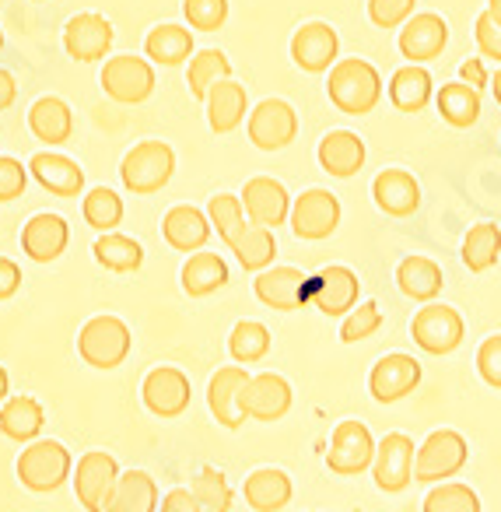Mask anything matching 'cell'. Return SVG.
I'll return each instance as SVG.
<instances>
[{
	"instance_id": "cell-1",
	"label": "cell",
	"mask_w": 501,
	"mask_h": 512,
	"mask_svg": "<svg viewBox=\"0 0 501 512\" xmlns=\"http://www.w3.org/2000/svg\"><path fill=\"white\" fill-rule=\"evenodd\" d=\"M326 95L330 102L347 116H365L379 106L382 99V78L368 60H340L330 67V81H326Z\"/></svg>"
},
{
	"instance_id": "cell-2",
	"label": "cell",
	"mask_w": 501,
	"mask_h": 512,
	"mask_svg": "<svg viewBox=\"0 0 501 512\" xmlns=\"http://www.w3.org/2000/svg\"><path fill=\"white\" fill-rule=\"evenodd\" d=\"M130 344H134V337H130V327L120 316H95V320H88L85 327H81L78 355L85 358L92 369L109 372L127 362Z\"/></svg>"
},
{
	"instance_id": "cell-3",
	"label": "cell",
	"mask_w": 501,
	"mask_h": 512,
	"mask_svg": "<svg viewBox=\"0 0 501 512\" xmlns=\"http://www.w3.org/2000/svg\"><path fill=\"white\" fill-rule=\"evenodd\" d=\"M466 456H470V446L459 432L452 428H438L431 432L428 439L417 446L414 453V481L424 484H438V481H449L452 474L466 467Z\"/></svg>"
},
{
	"instance_id": "cell-4",
	"label": "cell",
	"mask_w": 501,
	"mask_h": 512,
	"mask_svg": "<svg viewBox=\"0 0 501 512\" xmlns=\"http://www.w3.org/2000/svg\"><path fill=\"white\" fill-rule=\"evenodd\" d=\"M67 477H71V453H67V446H60L53 439L32 442L18 456V481L29 491H39V495L57 491Z\"/></svg>"
},
{
	"instance_id": "cell-5",
	"label": "cell",
	"mask_w": 501,
	"mask_h": 512,
	"mask_svg": "<svg viewBox=\"0 0 501 512\" xmlns=\"http://www.w3.org/2000/svg\"><path fill=\"white\" fill-rule=\"evenodd\" d=\"M176 172V155L169 144L162 141H144L123 158L120 176L130 193H158Z\"/></svg>"
},
{
	"instance_id": "cell-6",
	"label": "cell",
	"mask_w": 501,
	"mask_h": 512,
	"mask_svg": "<svg viewBox=\"0 0 501 512\" xmlns=\"http://www.w3.org/2000/svg\"><path fill=\"white\" fill-rule=\"evenodd\" d=\"M410 337L421 351L428 355H449L463 344V316L452 306H438V302H428L414 313V323H410Z\"/></svg>"
},
{
	"instance_id": "cell-7",
	"label": "cell",
	"mask_w": 501,
	"mask_h": 512,
	"mask_svg": "<svg viewBox=\"0 0 501 512\" xmlns=\"http://www.w3.org/2000/svg\"><path fill=\"white\" fill-rule=\"evenodd\" d=\"M102 92L123 106H137L155 92V67L141 57H113L102 67Z\"/></svg>"
},
{
	"instance_id": "cell-8",
	"label": "cell",
	"mask_w": 501,
	"mask_h": 512,
	"mask_svg": "<svg viewBox=\"0 0 501 512\" xmlns=\"http://www.w3.org/2000/svg\"><path fill=\"white\" fill-rule=\"evenodd\" d=\"M361 281L351 267H323L305 288V302L319 309L323 316H347L358 306Z\"/></svg>"
},
{
	"instance_id": "cell-9",
	"label": "cell",
	"mask_w": 501,
	"mask_h": 512,
	"mask_svg": "<svg viewBox=\"0 0 501 512\" xmlns=\"http://www.w3.org/2000/svg\"><path fill=\"white\" fill-rule=\"evenodd\" d=\"M120 481V463L109 453H85L74 470V495L88 512H106Z\"/></svg>"
},
{
	"instance_id": "cell-10",
	"label": "cell",
	"mask_w": 501,
	"mask_h": 512,
	"mask_svg": "<svg viewBox=\"0 0 501 512\" xmlns=\"http://www.w3.org/2000/svg\"><path fill=\"white\" fill-rule=\"evenodd\" d=\"M375 460V439L361 421L347 418L333 428V439H330V453H326V463H330L333 474H344L354 477L361 470H368Z\"/></svg>"
},
{
	"instance_id": "cell-11",
	"label": "cell",
	"mask_w": 501,
	"mask_h": 512,
	"mask_svg": "<svg viewBox=\"0 0 501 512\" xmlns=\"http://www.w3.org/2000/svg\"><path fill=\"white\" fill-rule=\"evenodd\" d=\"M340 225V200L330 190H305L302 197L291 204V232L298 239H330Z\"/></svg>"
},
{
	"instance_id": "cell-12",
	"label": "cell",
	"mask_w": 501,
	"mask_h": 512,
	"mask_svg": "<svg viewBox=\"0 0 501 512\" xmlns=\"http://www.w3.org/2000/svg\"><path fill=\"white\" fill-rule=\"evenodd\" d=\"M298 137V116L284 99H267L249 113V141L260 151H281Z\"/></svg>"
},
{
	"instance_id": "cell-13",
	"label": "cell",
	"mask_w": 501,
	"mask_h": 512,
	"mask_svg": "<svg viewBox=\"0 0 501 512\" xmlns=\"http://www.w3.org/2000/svg\"><path fill=\"white\" fill-rule=\"evenodd\" d=\"M372 474L375 484L389 495L403 491L414 481V439L403 432H389L386 439L375 446V460H372Z\"/></svg>"
},
{
	"instance_id": "cell-14",
	"label": "cell",
	"mask_w": 501,
	"mask_h": 512,
	"mask_svg": "<svg viewBox=\"0 0 501 512\" xmlns=\"http://www.w3.org/2000/svg\"><path fill=\"white\" fill-rule=\"evenodd\" d=\"M141 393H144V407H148L151 414H158V418H179V414L190 407V397H193L190 379L179 369H172V365L151 369Z\"/></svg>"
},
{
	"instance_id": "cell-15",
	"label": "cell",
	"mask_w": 501,
	"mask_h": 512,
	"mask_svg": "<svg viewBox=\"0 0 501 512\" xmlns=\"http://www.w3.org/2000/svg\"><path fill=\"white\" fill-rule=\"evenodd\" d=\"M242 211L253 225L263 228H277L291 218V197L277 179L270 176H256L242 186Z\"/></svg>"
},
{
	"instance_id": "cell-16",
	"label": "cell",
	"mask_w": 501,
	"mask_h": 512,
	"mask_svg": "<svg viewBox=\"0 0 501 512\" xmlns=\"http://www.w3.org/2000/svg\"><path fill=\"white\" fill-rule=\"evenodd\" d=\"M421 383V362H414L410 355H386L375 362L372 376H368V390L379 404H396L403 400L410 390H417Z\"/></svg>"
},
{
	"instance_id": "cell-17",
	"label": "cell",
	"mask_w": 501,
	"mask_h": 512,
	"mask_svg": "<svg viewBox=\"0 0 501 512\" xmlns=\"http://www.w3.org/2000/svg\"><path fill=\"white\" fill-rule=\"evenodd\" d=\"M242 411L246 418L256 421H277L291 411V386L277 372H260L249 376L246 390H242Z\"/></svg>"
},
{
	"instance_id": "cell-18",
	"label": "cell",
	"mask_w": 501,
	"mask_h": 512,
	"mask_svg": "<svg viewBox=\"0 0 501 512\" xmlns=\"http://www.w3.org/2000/svg\"><path fill=\"white\" fill-rule=\"evenodd\" d=\"M337 50H340L337 29L326 22L302 25V29L295 32V39H291V60L309 74L330 71L333 60H337Z\"/></svg>"
},
{
	"instance_id": "cell-19",
	"label": "cell",
	"mask_w": 501,
	"mask_h": 512,
	"mask_svg": "<svg viewBox=\"0 0 501 512\" xmlns=\"http://www.w3.org/2000/svg\"><path fill=\"white\" fill-rule=\"evenodd\" d=\"M113 46V25L102 15H74L64 29V50L71 60L78 64H92V60H102Z\"/></svg>"
},
{
	"instance_id": "cell-20",
	"label": "cell",
	"mask_w": 501,
	"mask_h": 512,
	"mask_svg": "<svg viewBox=\"0 0 501 512\" xmlns=\"http://www.w3.org/2000/svg\"><path fill=\"white\" fill-rule=\"evenodd\" d=\"M445 43H449V25H445V18L431 15V11L410 15L400 29V53H403V60H410V64L435 60L438 53L445 50Z\"/></svg>"
},
{
	"instance_id": "cell-21",
	"label": "cell",
	"mask_w": 501,
	"mask_h": 512,
	"mask_svg": "<svg viewBox=\"0 0 501 512\" xmlns=\"http://www.w3.org/2000/svg\"><path fill=\"white\" fill-rule=\"evenodd\" d=\"M249 383V372L239 369V365H228V369H218L207 386V407L218 418V425L225 428H242L246 421V411H242V390Z\"/></svg>"
},
{
	"instance_id": "cell-22",
	"label": "cell",
	"mask_w": 501,
	"mask_h": 512,
	"mask_svg": "<svg viewBox=\"0 0 501 512\" xmlns=\"http://www.w3.org/2000/svg\"><path fill=\"white\" fill-rule=\"evenodd\" d=\"M256 299L267 309H277V313H291V309L305 306V288H309V278L295 267H267L256 278Z\"/></svg>"
},
{
	"instance_id": "cell-23",
	"label": "cell",
	"mask_w": 501,
	"mask_h": 512,
	"mask_svg": "<svg viewBox=\"0 0 501 512\" xmlns=\"http://www.w3.org/2000/svg\"><path fill=\"white\" fill-rule=\"evenodd\" d=\"M67 242H71V228L60 214H36L22 228V249L36 264H53L57 256H64Z\"/></svg>"
},
{
	"instance_id": "cell-24",
	"label": "cell",
	"mask_w": 501,
	"mask_h": 512,
	"mask_svg": "<svg viewBox=\"0 0 501 512\" xmlns=\"http://www.w3.org/2000/svg\"><path fill=\"white\" fill-rule=\"evenodd\" d=\"M372 197L379 204V211H386L389 218H410L421 207V186L410 172L403 169H386L375 176Z\"/></svg>"
},
{
	"instance_id": "cell-25",
	"label": "cell",
	"mask_w": 501,
	"mask_h": 512,
	"mask_svg": "<svg viewBox=\"0 0 501 512\" xmlns=\"http://www.w3.org/2000/svg\"><path fill=\"white\" fill-rule=\"evenodd\" d=\"M29 172L39 179V186L57 197H78L85 190V172L74 158L57 155V151H39L29 162Z\"/></svg>"
},
{
	"instance_id": "cell-26",
	"label": "cell",
	"mask_w": 501,
	"mask_h": 512,
	"mask_svg": "<svg viewBox=\"0 0 501 512\" xmlns=\"http://www.w3.org/2000/svg\"><path fill=\"white\" fill-rule=\"evenodd\" d=\"M211 218H207L204 211H197V207L190 204H179L172 207L169 214H165L162 221V235L165 242H169L172 249H179V253H193V249H200L207 239H211Z\"/></svg>"
},
{
	"instance_id": "cell-27",
	"label": "cell",
	"mask_w": 501,
	"mask_h": 512,
	"mask_svg": "<svg viewBox=\"0 0 501 512\" xmlns=\"http://www.w3.org/2000/svg\"><path fill=\"white\" fill-rule=\"evenodd\" d=\"M319 165L337 179L354 176L365 165V141L358 134H351V130H330L319 141Z\"/></svg>"
},
{
	"instance_id": "cell-28",
	"label": "cell",
	"mask_w": 501,
	"mask_h": 512,
	"mask_svg": "<svg viewBox=\"0 0 501 512\" xmlns=\"http://www.w3.org/2000/svg\"><path fill=\"white\" fill-rule=\"evenodd\" d=\"M207 123L214 134H232L246 120V88L239 81L225 78L207 92Z\"/></svg>"
},
{
	"instance_id": "cell-29",
	"label": "cell",
	"mask_w": 501,
	"mask_h": 512,
	"mask_svg": "<svg viewBox=\"0 0 501 512\" xmlns=\"http://www.w3.org/2000/svg\"><path fill=\"white\" fill-rule=\"evenodd\" d=\"M29 130L43 144H67L74 134V113L64 99L57 95H46L36 106L29 109Z\"/></svg>"
},
{
	"instance_id": "cell-30",
	"label": "cell",
	"mask_w": 501,
	"mask_h": 512,
	"mask_svg": "<svg viewBox=\"0 0 501 512\" xmlns=\"http://www.w3.org/2000/svg\"><path fill=\"white\" fill-rule=\"evenodd\" d=\"M242 495L256 512H277L291 502V477L277 467L253 470L242 484Z\"/></svg>"
},
{
	"instance_id": "cell-31",
	"label": "cell",
	"mask_w": 501,
	"mask_h": 512,
	"mask_svg": "<svg viewBox=\"0 0 501 512\" xmlns=\"http://www.w3.org/2000/svg\"><path fill=\"white\" fill-rule=\"evenodd\" d=\"M158 509V484L148 470H127L116 481L106 512H155Z\"/></svg>"
},
{
	"instance_id": "cell-32",
	"label": "cell",
	"mask_w": 501,
	"mask_h": 512,
	"mask_svg": "<svg viewBox=\"0 0 501 512\" xmlns=\"http://www.w3.org/2000/svg\"><path fill=\"white\" fill-rule=\"evenodd\" d=\"M396 285L407 299L414 302H431L438 292H442L445 278H442V267L428 256H407L400 267H396Z\"/></svg>"
},
{
	"instance_id": "cell-33",
	"label": "cell",
	"mask_w": 501,
	"mask_h": 512,
	"mask_svg": "<svg viewBox=\"0 0 501 512\" xmlns=\"http://www.w3.org/2000/svg\"><path fill=\"white\" fill-rule=\"evenodd\" d=\"M431 92H435V81H431V74L421 64L400 67L393 74V81H389V102L400 113H421L431 102Z\"/></svg>"
},
{
	"instance_id": "cell-34",
	"label": "cell",
	"mask_w": 501,
	"mask_h": 512,
	"mask_svg": "<svg viewBox=\"0 0 501 512\" xmlns=\"http://www.w3.org/2000/svg\"><path fill=\"white\" fill-rule=\"evenodd\" d=\"M228 249L239 256V264L246 267V271H267V267L274 264V256H277V239H274V232H270V228L246 221V225L232 235Z\"/></svg>"
},
{
	"instance_id": "cell-35",
	"label": "cell",
	"mask_w": 501,
	"mask_h": 512,
	"mask_svg": "<svg viewBox=\"0 0 501 512\" xmlns=\"http://www.w3.org/2000/svg\"><path fill=\"white\" fill-rule=\"evenodd\" d=\"M43 425H46L43 404L32 397H15L0 407V432L8 435L11 442H36Z\"/></svg>"
},
{
	"instance_id": "cell-36",
	"label": "cell",
	"mask_w": 501,
	"mask_h": 512,
	"mask_svg": "<svg viewBox=\"0 0 501 512\" xmlns=\"http://www.w3.org/2000/svg\"><path fill=\"white\" fill-rule=\"evenodd\" d=\"M228 285V264L218 253H197L183 264V292L193 299H204V295L218 292Z\"/></svg>"
},
{
	"instance_id": "cell-37",
	"label": "cell",
	"mask_w": 501,
	"mask_h": 512,
	"mask_svg": "<svg viewBox=\"0 0 501 512\" xmlns=\"http://www.w3.org/2000/svg\"><path fill=\"white\" fill-rule=\"evenodd\" d=\"M438 116L456 130L473 127L480 120V92L466 85V81L442 85L438 88Z\"/></svg>"
},
{
	"instance_id": "cell-38",
	"label": "cell",
	"mask_w": 501,
	"mask_h": 512,
	"mask_svg": "<svg viewBox=\"0 0 501 512\" xmlns=\"http://www.w3.org/2000/svg\"><path fill=\"white\" fill-rule=\"evenodd\" d=\"M92 253L106 271H116V274H130L144 264V246L120 232H102L99 239H95Z\"/></svg>"
},
{
	"instance_id": "cell-39",
	"label": "cell",
	"mask_w": 501,
	"mask_h": 512,
	"mask_svg": "<svg viewBox=\"0 0 501 512\" xmlns=\"http://www.w3.org/2000/svg\"><path fill=\"white\" fill-rule=\"evenodd\" d=\"M501 256V228L494 221H480L466 232L463 239V264L470 267L473 274H484L498 264Z\"/></svg>"
},
{
	"instance_id": "cell-40",
	"label": "cell",
	"mask_w": 501,
	"mask_h": 512,
	"mask_svg": "<svg viewBox=\"0 0 501 512\" xmlns=\"http://www.w3.org/2000/svg\"><path fill=\"white\" fill-rule=\"evenodd\" d=\"M144 50L155 64L176 67L193 57V32L183 29V25H158V29H151Z\"/></svg>"
},
{
	"instance_id": "cell-41",
	"label": "cell",
	"mask_w": 501,
	"mask_h": 512,
	"mask_svg": "<svg viewBox=\"0 0 501 512\" xmlns=\"http://www.w3.org/2000/svg\"><path fill=\"white\" fill-rule=\"evenodd\" d=\"M232 78V64L221 50H200L190 57V71H186V85H190V95L197 99H207L218 81Z\"/></svg>"
},
{
	"instance_id": "cell-42",
	"label": "cell",
	"mask_w": 501,
	"mask_h": 512,
	"mask_svg": "<svg viewBox=\"0 0 501 512\" xmlns=\"http://www.w3.org/2000/svg\"><path fill=\"white\" fill-rule=\"evenodd\" d=\"M424 512H480V498L470 484L438 481L424 495Z\"/></svg>"
},
{
	"instance_id": "cell-43",
	"label": "cell",
	"mask_w": 501,
	"mask_h": 512,
	"mask_svg": "<svg viewBox=\"0 0 501 512\" xmlns=\"http://www.w3.org/2000/svg\"><path fill=\"white\" fill-rule=\"evenodd\" d=\"M228 351H232L235 362H260L270 351V330L256 320H242L235 323L232 337H228Z\"/></svg>"
},
{
	"instance_id": "cell-44",
	"label": "cell",
	"mask_w": 501,
	"mask_h": 512,
	"mask_svg": "<svg viewBox=\"0 0 501 512\" xmlns=\"http://www.w3.org/2000/svg\"><path fill=\"white\" fill-rule=\"evenodd\" d=\"M193 498H197L200 512H228L232 509V488H228L225 474L218 467H204L193 477Z\"/></svg>"
},
{
	"instance_id": "cell-45",
	"label": "cell",
	"mask_w": 501,
	"mask_h": 512,
	"mask_svg": "<svg viewBox=\"0 0 501 512\" xmlns=\"http://www.w3.org/2000/svg\"><path fill=\"white\" fill-rule=\"evenodd\" d=\"M81 211H85V221L92 228H99V232H113V228L123 221V200H120V193L99 186V190H92L85 197Z\"/></svg>"
},
{
	"instance_id": "cell-46",
	"label": "cell",
	"mask_w": 501,
	"mask_h": 512,
	"mask_svg": "<svg viewBox=\"0 0 501 512\" xmlns=\"http://www.w3.org/2000/svg\"><path fill=\"white\" fill-rule=\"evenodd\" d=\"M207 218L218 228V235L225 242H232V235L246 225V211H242V197H232V193H218V197L207 204Z\"/></svg>"
},
{
	"instance_id": "cell-47",
	"label": "cell",
	"mask_w": 501,
	"mask_h": 512,
	"mask_svg": "<svg viewBox=\"0 0 501 512\" xmlns=\"http://www.w3.org/2000/svg\"><path fill=\"white\" fill-rule=\"evenodd\" d=\"M382 327V313L375 302H358L351 313L344 316V327H340V341L344 344H358L365 337H372Z\"/></svg>"
},
{
	"instance_id": "cell-48",
	"label": "cell",
	"mask_w": 501,
	"mask_h": 512,
	"mask_svg": "<svg viewBox=\"0 0 501 512\" xmlns=\"http://www.w3.org/2000/svg\"><path fill=\"white\" fill-rule=\"evenodd\" d=\"M183 15L193 29L214 32L225 25L228 18V0H183Z\"/></svg>"
},
{
	"instance_id": "cell-49",
	"label": "cell",
	"mask_w": 501,
	"mask_h": 512,
	"mask_svg": "<svg viewBox=\"0 0 501 512\" xmlns=\"http://www.w3.org/2000/svg\"><path fill=\"white\" fill-rule=\"evenodd\" d=\"M417 0H368V18L379 29H403L410 15H414Z\"/></svg>"
},
{
	"instance_id": "cell-50",
	"label": "cell",
	"mask_w": 501,
	"mask_h": 512,
	"mask_svg": "<svg viewBox=\"0 0 501 512\" xmlns=\"http://www.w3.org/2000/svg\"><path fill=\"white\" fill-rule=\"evenodd\" d=\"M29 186V169H25L18 158L0 155V204H8V200H18Z\"/></svg>"
},
{
	"instance_id": "cell-51",
	"label": "cell",
	"mask_w": 501,
	"mask_h": 512,
	"mask_svg": "<svg viewBox=\"0 0 501 512\" xmlns=\"http://www.w3.org/2000/svg\"><path fill=\"white\" fill-rule=\"evenodd\" d=\"M473 39H477L480 57L498 60L501 64V22L491 15V11H484V15L477 18V25H473Z\"/></svg>"
},
{
	"instance_id": "cell-52",
	"label": "cell",
	"mask_w": 501,
	"mask_h": 512,
	"mask_svg": "<svg viewBox=\"0 0 501 512\" xmlns=\"http://www.w3.org/2000/svg\"><path fill=\"white\" fill-rule=\"evenodd\" d=\"M477 372L487 386L501 390V334L487 337V341L477 348Z\"/></svg>"
},
{
	"instance_id": "cell-53",
	"label": "cell",
	"mask_w": 501,
	"mask_h": 512,
	"mask_svg": "<svg viewBox=\"0 0 501 512\" xmlns=\"http://www.w3.org/2000/svg\"><path fill=\"white\" fill-rule=\"evenodd\" d=\"M18 288H22V271H18L15 260H4V256H0V302L11 299Z\"/></svg>"
},
{
	"instance_id": "cell-54",
	"label": "cell",
	"mask_w": 501,
	"mask_h": 512,
	"mask_svg": "<svg viewBox=\"0 0 501 512\" xmlns=\"http://www.w3.org/2000/svg\"><path fill=\"white\" fill-rule=\"evenodd\" d=\"M162 512H200V505L190 488H172L169 495L162 498Z\"/></svg>"
},
{
	"instance_id": "cell-55",
	"label": "cell",
	"mask_w": 501,
	"mask_h": 512,
	"mask_svg": "<svg viewBox=\"0 0 501 512\" xmlns=\"http://www.w3.org/2000/svg\"><path fill=\"white\" fill-rule=\"evenodd\" d=\"M459 78L466 81V85L470 88H487V67H484V60H477V57H470V60H463V64H459Z\"/></svg>"
},
{
	"instance_id": "cell-56",
	"label": "cell",
	"mask_w": 501,
	"mask_h": 512,
	"mask_svg": "<svg viewBox=\"0 0 501 512\" xmlns=\"http://www.w3.org/2000/svg\"><path fill=\"white\" fill-rule=\"evenodd\" d=\"M15 99H18V85H15V78H11V71H0V113H4V109L15 106Z\"/></svg>"
},
{
	"instance_id": "cell-57",
	"label": "cell",
	"mask_w": 501,
	"mask_h": 512,
	"mask_svg": "<svg viewBox=\"0 0 501 512\" xmlns=\"http://www.w3.org/2000/svg\"><path fill=\"white\" fill-rule=\"evenodd\" d=\"M8 369H4V365H0V404H4V397H8Z\"/></svg>"
},
{
	"instance_id": "cell-58",
	"label": "cell",
	"mask_w": 501,
	"mask_h": 512,
	"mask_svg": "<svg viewBox=\"0 0 501 512\" xmlns=\"http://www.w3.org/2000/svg\"><path fill=\"white\" fill-rule=\"evenodd\" d=\"M491 92H494V99H498V106H501V67H498V74L491 78Z\"/></svg>"
},
{
	"instance_id": "cell-59",
	"label": "cell",
	"mask_w": 501,
	"mask_h": 512,
	"mask_svg": "<svg viewBox=\"0 0 501 512\" xmlns=\"http://www.w3.org/2000/svg\"><path fill=\"white\" fill-rule=\"evenodd\" d=\"M487 11H491V15L501 22V0H487Z\"/></svg>"
},
{
	"instance_id": "cell-60",
	"label": "cell",
	"mask_w": 501,
	"mask_h": 512,
	"mask_svg": "<svg viewBox=\"0 0 501 512\" xmlns=\"http://www.w3.org/2000/svg\"><path fill=\"white\" fill-rule=\"evenodd\" d=\"M0 50H4V32H0Z\"/></svg>"
},
{
	"instance_id": "cell-61",
	"label": "cell",
	"mask_w": 501,
	"mask_h": 512,
	"mask_svg": "<svg viewBox=\"0 0 501 512\" xmlns=\"http://www.w3.org/2000/svg\"><path fill=\"white\" fill-rule=\"evenodd\" d=\"M36 4H43V0H36Z\"/></svg>"
}]
</instances>
